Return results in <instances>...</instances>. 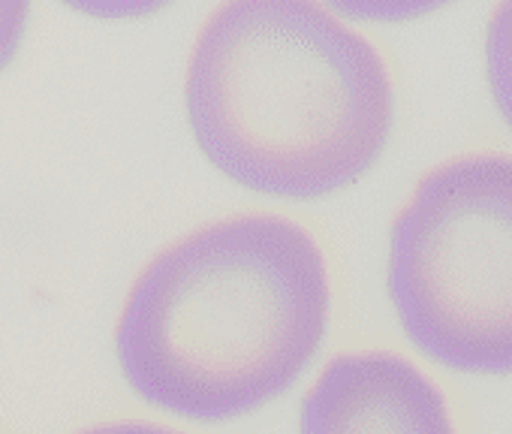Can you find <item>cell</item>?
Here are the masks:
<instances>
[{
  "mask_svg": "<svg viewBox=\"0 0 512 434\" xmlns=\"http://www.w3.org/2000/svg\"><path fill=\"white\" fill-rule=\"evenodd\" d=\"M329 314V263L314 233L284 214H232L148 260L124 299L115 353L145 404L226 422L299 383Z\"/></svg>",
  "mask_w": 512,
  "mask_h": 434,
  "instance_id": "1",
  "label": "cell"
},
{
  "mask_svg": "<svg viewBox=\"0 0 512 434\" xmlns=\"http://www.w3.org/2000/svg\"><path fill=\"white\" fill-rule=\"evenodd\" d=\"M184 109L229 181L305 202L377 166L395 85L380 49L320 0H223L193 43Z\"/></svg>",
  "mask_w": 512,
  "mask_h": 434,
  "instance_id": "2",
  "label": "cell"
},
{
  "mask_svg": "<svg viewBox=\"0 0 512 434\" xmlns=\"http://www.w3.org/2000/svg\"><path fill=\"white\" fill-rule=\"evenodd\" d=\"M386 290L422 356L512 374V154H461L419 178L389 230Z\"/></svg>",
  "mask_w": 512,
  "mask_h": 434,
  "instance_id": "3",
  "label": "cell"
},
{
  "mask_svg": "<svg viewBox=\"0 0 512 434\" xmlns=\"http://www.w3.org/2000/svg\"><path fill=\"white\" fill-rule=\"evenodd\" d=\"M302 434H455L440 386L392 350L335 356L308 389Z\"/></svg>",
  "mask_w": 512,
  "mask_h": 434,
  "instance_id": "4",
  "label": "cell"
},
{
  "mask_svg": "<svg viewBox=\"0 0 512 434\" xmlns=\"http://www.w3.org/2000/svg\"><path fill=\"white\" fill-rule=\"evenodd\" d=\"M485 76L491 100L512 130V0H497L485 28Z\"/></svg>",
  "mask_w": 512,
  "mask_h": 434,
  "instance_id": "5",
  "label": "cell"
},
{
  "mask_svg": "<svg viewBox=\"0 0 512 434\" xmlns=\"http://www.w3.org/2000/svg\"><path fill=\"white\" fill-rule=\"evenodd\" d=\"M320 4L344 19L368 25H404L434 16L455 0H320Z\"/></svg>",
  "mask_w": 512,
  "mask_h": 434,
  "instance_id": "6",
  "label": "cell"
},
{
  "mask_svg": "<svg viewBox=\"0 0 512 434\" xmlns=\"http://www.w3.org/2000/svg\"><path fill=\"white\" fill-rule=\"evenodd\" d=\"M64 7L103 19V22H130V19H148L160 10H166L175 0H61Z\"/></svg>",
  "mask_w": 512,
  "mask_h": 434,
  "instance_id": "7",
  "label": "cell"
},
{
  "mask_svg": "<svg viewBox=\"0 0 512 434\" xmlns=\"http://www.w3.org/2000/svg\"><path fill=\"white\" fill-rule=\"evenodd\" d=\"M31 19V0H0V73H4L22 49Z\"/></svg>",
  "mask_w": 512,
  "mask_h": 434,
  "instance_id": "8",
  "label": "cell"
},
{
  "mask_svg": "<svg viewBox=\"0 0 512 434\" xmlns=\"http://www.w3.org/2000/svg\"><path fill=\"white\" fill-rule=\"evenodd\" d=\"M79 434H181V431L166 428V425H154V422H106V425L85 428Z\"/></svg>",
  "mask_w": 512,
  "mask_h": 434,
  "instance_id": "9",
  "label": "cell"
}]
</instances>
